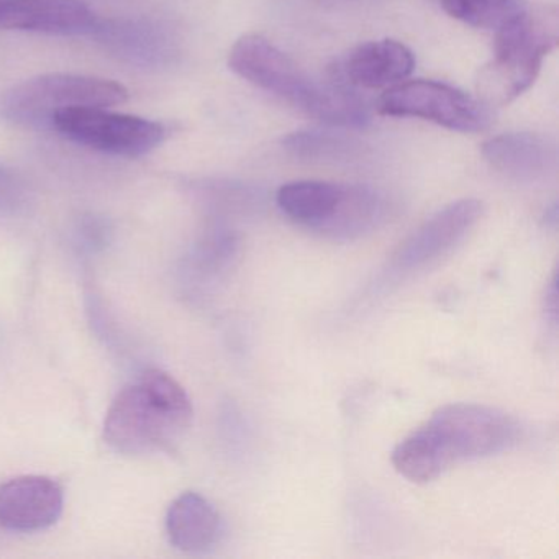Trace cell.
Returning a JSON list of instances; mask_svg holds the SVG:
<instances>
[{"instance_id":"cell-1","label":"cell","mask_w":559,"mask_h":559,"mask_svg":"<svg viewBox=\"0 0 559 559\" xmlns=\"http://www.w3.org/2000/svg\"><path fill=\"white\" fill-rule=\"evenodd\" d=\"M228 67L260 90L287 100L307 116L335 127H362L369 109L338 84L320 83L261 35H245L231 48Z\"/></svg>"},{"instance_id":"cell-2","label":"cell","mask_w":559,"mask_h":559,"mask_svg":"<svg viewBox=\"0 0 559 559\" xmlns=\"http://www.w3.org/2000/svg\"><path fill=\"white\" fill-rule=\"evenodd\" d=\"M194 408L173 376L148 369L119 392L107 412L104 438L123 454L173 450L192 421Z\"/></svg>"},{"instance_id":"cell-3","label":"cell","mask_w":559,"mask_h":559,"mask_svg":"<svg viewBox=\"0 0 559 559\" xmlns=\"http://www.w3.org/2000/svg\"><path fill=\"white\" fill-rule=\"evenodd\" d=\"M558 11L523 9L497 28L493 58L479 76V93L487 106H502L535 83L543 60L558 45Z\"/></svg>"},{"instance_id":"cell-4","label":"cell","mask_w":559,"mask_h":559,"mask_svg":"<svg viewBox=\"0 0 559 559\" xmlns=\"http://www.w3.org/2000/svg\"><path fill=\"white\" fill-rule=\"evenodd\" d=\"M129 91L116 81L50 73L14 84L0 94V117L21 127H51L58 112L78 107L126 104Z\"/></svg>"},{"instance_id":"cell-5","label":"cell","mask_w":559,"mask_h":559,"mask_svg":"<svg viewBox=\"0 0 559 559\" xmlns=\"http://www.w3.org/2000/svg\"><path fill=\"white\" fill-rule=\"evenodd\" d=\"M420 428L433 444L444 471L460 461L509 451L522 435L515 418L499 408L479 404L444 405Z\"/></svg>"},{"instance_id":"cell-6","label":"cell","mask_w":559,"mask_h":559,"mask_svg":"<svg viewBox=\"0 0 559 559\" xmlns=\"http://www.w3.org/2000/svg\"><path fill=\"white\" fill-rule=\"evenodd\" d=\"M51 129L84 148L122 158H142L158 148L168 136V129L163 123L110 112L109 107L63 110L53 117Z\"/></svg>"},{"instance_id":"cell-7","label":"cell","mask_w":559,"mask_h":559,"mask_svg":"<svg viewBox=\"0 0 559 559\" xmlns=\"http://www.w3.org/2000/svg\"><path fill=\"white\" fill-rule=\"evenodd\" d=\"M381 116L414 117L456 132H484L492 123L489 106L438 81L399 83L378 104Z\"/></svg>"},{"instance_id":"cell-8","label":"cell","mask_w":559,"mask_h":559,"mask_svg":"<svg viewBox=\"0 0 559 559\" xmlns=\"http://www.w3.org/2000/svg\"><path fill=\"white\" fill-rule=\"evenodd\" d=\"M483 215L476 199H463L441 209L395 251L391 273L412 274L447 257L467 237Z\"/></svg>"},{"instance_id":"cell-9","label":"cell","mask_w":559,"mask_h":559,"mask_svg":"<svg viewBox=\"0 0 559 559\" xmlns=\"http://www.w3.org/2000/svg\"><path fill=\"white\" fill-rule=\"evenodd\" d=\"M64 492L47 476H21L0 486V526L12 532H38L63 513Z\"/></svg>"},{"instance_id":"cell-10","label":"cell","mask_w":559,"mask_h":559,"mask_svg":"<svg viewBox=\"0 0 559 559\" xmlns=\"http://www.w3.org/2000/svg\"><path fill=\"white\" fill-rule=\"evenodd\" d=\"M99 17L81 0H0V31L93 35Z\"/></svg>"},{"instance_id":"cell-11","label":"cell","mask_w":559,"mask_h":559,"mask_svg":"<svg viewBox=\"0 0 559 559\" xmlns=\"http://www.w3.org/2000/svg\"><path fill=\"white\" fill-rule=\"evenodd\" d=\"M93 37L114 57L136 67L162 68L176 57V41L171 32L158 22L145 19H99Z\"/></svg>"},{"instance_id":"cell-12","label":"cell","mask_w":559,"mask_h":559,"mask_svg":"<svg viewBox=\"0 0 559 559\" xmlns=\"http://www.w3.org/2000/svg\"><path fill=\"white\" fill-rule=\"evenodd\" d=\"M483 156L496 171L522 182L542 181L556 171L558 150L539 133H506L483 145Z\"/></svg>"},{"instance_id":"cell-13","label":"cell","mask_w":559,"mask_h":559,"mask_svg":"<svg viewBox=\"0 0 559 559\" xmlns=\"http://www.w3.org/2000/svg\"><path fill=\"white\" fill-rule=\"evenodd\" d=\"M414 68V55L404 44L378 40L353 50L343 63V73L355 86L379 90L402 83Z\"/></svg>"},{"instance_id":"cell-14","label":"cell","mask_w":559,"mask_h":559,"mask_svg":"<svg viewBox=\"0 0 559 559\" xmlns=\"http://www.w3.org/2000/svg\"><path fill=\"white\" fill-rule=\"evenodd\" d=\"M169 543L179 551L205 552L217 545L222 519L217 509L198 492H185L171 503L166 515Z\"/></svg>"},{"instance_id":"cell-15","label":"cell","mask_w":559,"mask_h":559,"mask_svg":"<svg viewBox=\"0 0 559 559\" xmlns=\"http://www.w3.org/2000/svg\"><path fill=\"white\" fill-rule=\"evenodd\" d=\"M388 198L369 186H345L335 214L323 228V237L353 241L378 230L389 217Z\"/></svg>"},{"instance_id":"cell-16","label":"cell","mask_w":559,"mask_h":559,"mask_svg":"<svg viewBox=\"0 0 559 559\" xmlns=\"http://www.w3.org/2000/svg\"><path fill=\"white\" fill-rule=\"evenodd\" d=\"M240 253L237 231L224 224L212 225L192 247L182 264V276L192 289H207L227 276Z\"/></svg>"},{"instance_id":"cell-17","label":"cell","mask_w":559,"mask_h":559,"mask_svg":"<svg viewBox=\"0 0 559 559\" xmlns=\"http://www.w3.org/2000/svg\"><path fill=\"white\" fill-rule=\"evenodd\" d=\"M343 191H345V185H333V182H289L277 191V207L294 224L320 234L335 214L342 201Z\"/></svg>"},{"instance_id":"cell-18","label":"cell","mask_w":559,"mask_h":559,"mask_svg":"<svg viewBox=\"0 0 559 559\" xmlns=\"http://www.w3.org/2000/svg\"><path fill=\"white\" fill-rule=\"evenodd\" d=\"M284 150L290 155L309 162H349L361 153L355 140L326 132H296L283 140Z\"/></svg>"},{"instance_id":"cell-19","label":"cell","mask_w":559,"mask_h":559,"mask_svg":"<svg viewBox=\"0 0 559 559\" xmlns=\"http://www.w3.org/2000/svg\"><path fill=\"white\" fill-rule=\"evenodd\" d=\"M456 21L477 28H500L525 9L523 0H438Z\"/></svg>"},{"instance_id":"cell-20","label":"cell","mask_w":559,"mask_h":559,"mask_svg":"<svg viewBox=\"0 0 559 559\" xmlns=\"http://www.w3.org/2000/svg\"><path fill=\"white\" fill-rule=\"evenodd\" d=\"M27 185L14 173L0 166V215H15L28 205Z\"/></svg>"},{"instance_id":"cell-21","label":"cell","mask_w":559,"mask_h":559,"mask_svg":"<svg viewBox=\"0 0 559 559\" xmlns=\"http://www.w3.org/2000/svg\"><path fill=\"white\" fill-rule=\"evenodd\" d=\"M78 240L83 243L87 250H97V248L106 247L107 237H109V228H107L106 222L100 218L84 217L83 221L78 225Z\"/></svg>"}]
</instances>
